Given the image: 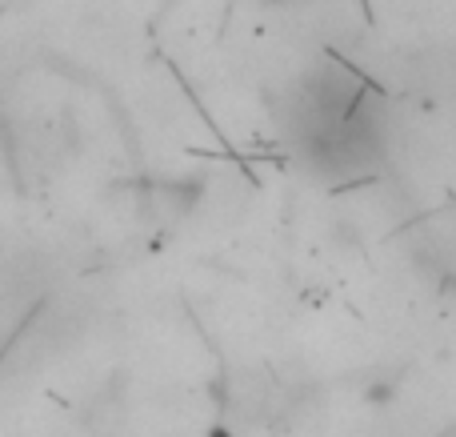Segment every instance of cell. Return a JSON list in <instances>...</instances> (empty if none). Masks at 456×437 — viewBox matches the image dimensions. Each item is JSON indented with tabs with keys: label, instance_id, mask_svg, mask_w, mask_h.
Masks as SVG:
<instances>
[{
	"label": "cell",
	"instance_id": "6da1fadb",
	"mask_svg": "<svg viewBox=\"0 0 456 437\" xmlns=\"http://www.w3.org/2000/svg\"><path fill=\"white\" fill-rule=\"evenodd\" d=\"M393 398H396V382H372V385H364V401H372V406H388Z\"/></svg>",
	"mask_w": 456,
	"mask_h": 437
}]
</instances>
